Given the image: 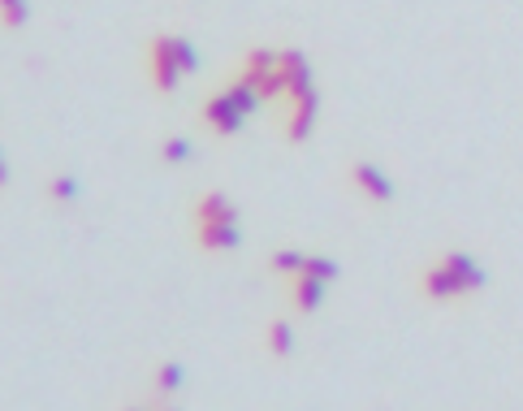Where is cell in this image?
<instances>
[{"label":"cell","instance_id":"cell-1","mask_svg":"<svg viewBox=\"0 0 523 411\" xmlns=\"http://www.w3.org/2000/svg\"><path fill=\"white\" fill-rule=\"evenodd\" d=\"M147 83H152V91L156 96H173L178 91V83H182V61H178V52H173V35H152L147 39Z\"/></svg>","mask_w":523,"mask_h":411},{"label":"cell","instance_id":"cell-2","mask_svg":"<svg viewBox=\"0 0 523 411\" xmlns=\"http://www.w3.org/2000/svg\"><path fill=\"white\" fill-rule=\"evenodd\" d=\"M238 78H242V83H251L264 100H277V96H286L281 52H273V48H251V52H247V61H242V69H238Z\"/></svg>","mask_w":523,"mask_h":411},{"label":"cell","instance_id":"cell-3","mask_svg":"<svg viewBox=\"0 0 523 411\" xmlns=\"http://www.w3.org/2000/svg\"><path fill=\"white\" fill-rule=\"evenodd\" d=\"M420 295H424L428 304H450V299H463L467 295V286L455 277V269L437 256L432 265L420 269Z\"/></svg>","mask_w":523,"mask_h":411},{"label":"cell","instance_id":"cell-4","mask_svg":"<svg viewBox=\"0 0 523 411\" xmlns=\"http://www.w3.org/2000/svg\"><path fill=\"white\" fill-rule=\"evenodd\" d=\"M199 117H203V126H208L212 135H221V138H226V135H238V130H242V122H247V113L229 100L226 87H221L217 96H208V100H203Z\"/></svg>","mask_w":523,"mask_h":411},{"label":"cell","instance_id":"cell-5","mask_svg":"<svg viewBox=\"0 0 523 411\" xmlns=\"http://www.w3.org/2000/svg\"><path fill=\"white\" fill-rule=\"evenodd\" d=\"M316 117H321V91H307V96L290 100V113H286V122H281L286 143H303V138L316 130Z\"/></svg>","mask_w":523,"mask_h":411},{"label":"cell","instance_id":"cell-6","mask_svg":"<svg viewBox=\"0 0 523 411\" xmlns=\"http://www.w3.org/2000/svg\"><path fill=\"white\" fill-rule=\"evenodd\" d=\"M325 286L329 281H321V277H312V273L286 277V304L295 312H316L325 304Z\"/></svg>","mask_w":523,"mask_h":411},{"label":"cell","instance_id":"cell-7","mask_svg":"<svg viewBox=\"0 0 523 411\" xmlns=\"http://www.w3.org/2000/svg\"><path fill=\"white\" fill-rule=\"evenodd\" d=\"M351 186L363 191L372 204H390L393 200V182L376 170V165H368V161H355V165H351Z\"/></svg>","mask_w":523,"mask_h":411},{"label":"cell","instance_id":"cell-8","mask_svg":"<svg viewBox=\"0 0 523 411\" xmlns=\"http://www.w3.org/2000/svg\"><path fill=\"white\" fill-rule=\"evenodd\" d=\"M281 74H286V100H298V96L316 91L312 87V66H307V57L298 48H281Z\"/></svg>","mask_w":523,"mask_h":411},{"label":"cell","instance_id":"cell-9","mask_svg":"<svg viewBox=\"0 0 523 411\" xmlns=\"http://www.w3.org/2000/svg\"><path fill=\"white\" fill-rule=\"evenodd\" d=\"M191 221L195 225H221V221H238V208L229 204L221 191H203L191 208Z\"/></svg>","mask_w":523,"mask_h":411},{"label":"cell","instance_id":"cell-10","mask_svg":"<svg viewBox=\"0 0 523 411\" xmlns=\"http://www.w3.org/2000/svg\"><path fill=\"white\" fill-rule=\"evenodd\" d=\"M199 251H234L238 247V221H221V225H195Z\"/></svg>","mask_w":523,"mask_h":411},{"label":"cell","instance_id":"cell-11","mask_svg":"<svg viewBox=\"0 0 523 411\" xmlns=\"http://www.w3.org/2000/svg\"><path fill=\"white\" fill-rule=\"evenodd\" d=\"M441 260H446V265L455 269V277L463 281V286H467V295H476V290H485V286H489L485 269H480V265H476V260H471L467 251H446Z\"/></svg>","mask_w":523,"mask_h":411},{"label":"cell","instance_id":"cell-12","mask_svg":"<svg viewBox=\"0 0 523 411\" xmlns=\"http://www.w3.org/2000/svg\"><path fill=\"white\" fill-rule=\"evenodd\" d=\"M303 265H307V251H298V247H281V251H273V256H268V269L281 277V281H286V277H295V273H303Z\"/></svg>","mask_w":523,"mask_h":411},{"label":"cell","instance_id":"cell-13","mask_svg":"<svg viewBox=\"0 0 523 411\" xmlns=\"http://www.w3.org/2000/svg\"><path fill=\"white\" fill-rule=\"evenodd\" d=\"M264 346H268V355H273V360H286V355H290V346H295V329H290V320H273V325H268V334H264Z\"/></svg>","mask_w":523,"mask_h":411},{"label":"cell","instance_id":"cell-14","mask_svg":"<svg viewBox=\"0 0 523 411\" xmlns=\"http://www.w3.org/2000/svg\"><path fill=\"white\" fill-rule=\"evenodd\" d=\"M182 377H186V373H182V364H178V360H164L161 368H156V381H152V385H156V394H161V399H169V394H178V390H182Z\"/></svg>","mask_w":523,"mask_h":411},{"label":"cell","instance_id":"cell-15","mask_svg":"<svg viewBox=\"0 0 523 411\" xmlns=\"http://www.w3.org/2000/svg\"><path fill=\"white\" fill-rule=\"evenodd\" d=\"M226 96H229L234 104H238V108L247 113V117H251V113H256V108L264 104V96H260V91H256L251 83H242V78H234V83H229V87H226Z\"/></svg>","mask_w":523,"mask_h":411},{"label":"cell","instance_id":"cell-16","mask_svg":"<svg viewBox=\"0 0 523 411\" xmlns=\"http://www.w3.org/2000/svg\"><path fill=\"white\" fill-rule=\"evenodd\" d=\"M48 200H52V204H69V200H78V178H69V173L48 178Z\"/></svg>","mask_w":523,"mask_h":411},{"label":"cell","instance_id":"cell-17","mask_svg":"<svg viewBox=\"0 0 523 411\" xmlns=\"http://www.w3.org/2000/svg\"><path fill=\"white\" fill-rule=\"evenodd\" d=\"M161 161H164V165H182V161H191V138L169 135L161 143Z\"/></svg>","mask_w":523,"mask_h":411},{"label":"cell","instance_id":"cell-18","mask_svg":"<svg viewBox=\"0 0 523 411\" xmlns=\"http://www.w3.org/2000/svg\"><path fill=\"white\" fill-rule=\"evenodd\" d=\"M0 22L4 31H18L27 22V0H0Z\"/></svg>","mask_w":523,"mask_h":411},{"label":"cell","instance_id":"cell-19","mask_svg":"<svg viewBox=\"0 0 523 411\" xmlns=\"http://www.w3.org/2000/svg\"><path fill=\"white\" fill-rule=\"evenodd\" d=\"M303 273L321 277V281H333V277H337V265H333L329 256H307V265H303Z\"/></svg>","mask_w":523,"mask_h":411},{"label":"cell","instance_id":"cell-20","mask_svg":"<svg viewBox=\"0 0 523 411\" xmlns=\"http://www.w3.org/2000/svg\"><path fill=\"white\" fill-rule=\"evenodd\" d=\"M173 52H178V61H182V69H186V74L199 66V52H195V43H191V39L173 35Z\"/></svg>","mask_w":523,"mask_h":411}]
</instances>
